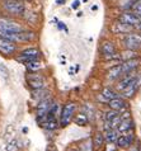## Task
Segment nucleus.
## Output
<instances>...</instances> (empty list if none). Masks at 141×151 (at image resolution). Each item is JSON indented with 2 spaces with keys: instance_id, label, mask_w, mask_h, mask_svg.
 <instances>
[{
  "instance_id": "nucleus-1",
  "label": "nucleus",
  "mask_w": 141,
  "mask_h": 151,
  "mask_svg": "<svg viewBox=\"0 0 141 151\" xmlns=\"http://www.w3.org/2000/svg\"><path fill=\"white\" fill-rule=\"evenodd\" d=\"M4 9L9 14L20 15L24 12V4L20 0H5L4 3Z\"/></svg>"
},
{
  "instance_id": "nucleus-2",
  "label": "nucleus",
  "mask_w": 141,
  "mask_h": 151,
  "mask_svg": "<svg viewBox=\"0 0 141 151\" xmlns=\"http://www.w3.org/2000/svg\"><path fill=\"white\" fill-rule=\"evenodd\" d=\"M75 104L74 103H68L65 104V107L63 108V112H61V119H60V123L63 127L68 126L70 122H71L73 117H74V113H75Z\"/></svg>"
},
{
  "instance_id": "nucleus-3",
  "label": "nucleus",
  "mask_w": 141,
  "mask_h": 151,
  "mask_svg": "<svg viewBox=\"0 0 141 151\" xmlns=\"http://www.w3.org/2000/svg\"><path fill=\"white\" fill-rule=\"evenodd\" d=\"M123 45L131 51L139 50L141 47V36L137 33H128L123 40Z\"/></svg>"
},
{
  "instance_id": "nucleus-4",
  "label": "nucleus",
  "mask_w": 141,
  "mask_h": 151,
  "mask_svg": "<svg viewBox=\"0 0 141 151\" xmlns=\"http://www.w3.org/2000/svg\"><path fill=\"white\" fill-rule=\"evenodd\" d=\"M40 57V51L37 48H28L20 52V55L17 57V61L22 62V64H27L28 61L37 60Z\"/></svg>"
},
{
  "instance_id": "nucleus-5",
  "label": "nucleus",
  "mask_w": 141,
  "mask_h": 151,
  "mask_svg": "<svg viewBox=\"0 0 141 151\" xmlns=\"http://www.w3.org/2000/svg\"><path fill=\"white\" fill-rule=\"evenodd\" d=\"M119 22L123 24H127L130 27H137L141 23V19L136 14L130 13V12H125L119 15Z\"/></svg>"
},
{
  "instance_id": "nucleus-6",
  "label": "nucleus",
  "mask_w": 141,
  "mask_h": 151,
  "mask_svg": "<svg viewBox=\"0 0 141 151\" xmlns=\"http://www.w3.org/2000/svg\"><path fill=\"white\" fill-rule=\"evenodd\" d=\"M0 31L1 32H8V33H17V32L23 31V29L18 23L13 22V20L0 19Z\"/></svg>"
},
{
  "instance_id": "nucleus-7",
  "label": "nucleus",
  "mask_w": 141,
  "mask_h": 151,
  "mask_svg": "<svg viewBox=\"0 0 141 151\" xmlns=\"http://www.w3.org/2000/svg\"><path fill=\"white\" fill-rule=\"evenodd\" d=\"M27 81L33 90L41 89V88L45 86V79H43V76H41L38 74H29L27 76Z\"/></svg>"
},
{
  "instance_id": "nucleus-8",
  "label": "nucleus",
  "mask_w": 141,
  "mask_h": 151,
  "mask_svg": "<svg viewBox=\"0 0 141 151\" xmlns=\"http://www.w3.org/2000/svg\"><path fill=\"white\" fill-rule=\"evenodd\" d=\"M15 48L17 47L13 42L0 36V52H3L4 55H10L15 51Z\"/></svg>"
},
{
  "instance_id": "nucleus-9",
  "label": "nucleus",
  "mask_w": 141,
  "mask_h": 151,
  "mask_svg": "<svg viewBox=\"0 0 141 151\" xmlns=\"http://www.w3.org/2000/svg\"><path fill=\"white\" fill-rule=\"evenodd\" d=\"M52 100L51 99H43V100H41V102L38 103V106H37V114H38V118L40 117H45L47 114V112L50 111V108L52 107Z\"/></svg>"
},
{
  "instance_id": "nucleus-10",
  "label": "nucleus",
  "mask_w": 141,
  "mask_h": 151,
  "mask_svg": "<svg viewBox=\"0 0 141 151\" xmlns=\"http://www.w3.org/2000/svg\"><path fill=\"white\" fill-rule=\"evenodd\" d=\"M139 64H140L139 58H130V60H127V61L123 62V64H121V69H122L123 75L132 73V71L139 66Z\"/></svg>"
},
{
  "instance_id": "nucleus-11",
  "label": "nucleus",
  "mask_w": 141,
  "mask_h": 151,
  "mask_svg": "<svg viewBox=\"0 0 141 151\" xmlns=\"http://www.w3.org/2000/svg\"><path fill=\"white\" fill-rule=\"evenodd\" d=\"M136 78H137V75H135V74H131V73L130 74H125L123 75V78L119 80L117 88L119 90H122V89H125L126 86L131 85V84H135L136 83Z\"/></svg>"
},
{
  "instance_id": "nucleus-12",
  "label": "nucleus",
  "mask_w": 141,
  "mask_h": 151,
  "mask_svg": "<svg viewBox=\"0 0 141 151\" xmlns=\"http://www.w3.org/2000/svg\"><path fill=\"white\" fill-rule=\"evenodd\" d=\"M101 52L107 58H109V57H117V55H116V47L111 43V42H103L102 46H101Z\"/></svg>"
},
{
  "instance_id": "nucleus-13",
  "label": "nucleus",
  "mask_w": 141,
  "mask_h": 151,
  "mask_svg": "<svg viewBox=\"0 0 141 151\" xmlns=\"http://www.w3.org/2000/svg\"><path fill=\"white\" fill-rule=\"evenodd\" d=\"M109 108L111 109H113V111H119V109H123V108L126 107V102L123 100L122 98H119V96H116V98L113 99H111L109 100Z\"/></svg>"
},
{
  "instance_id": "nucleus-14",
  "label": "nucleus",
  "mask_w": 141,
  "mask_h": 151,
  "mask_svg": "<svg viewBox=\"0 0 141 151\" xmlns=\"http://www.w3.org/2000/svg\"><path fill=\"white\" fill-rule=\"evenodd\" d=\"M134 128V121L131 118H125V119H121V122L117 126V129L119 132H127L130 129Z\"/></svg>"
},
{
  "instance_id": "nucleus-15",
  "label": "nucleus",
  "mask_w": 141,
  "mask_h": 151,
  "mask_svg": "<svg viewBox=\"0 0 141 151\" xmlns=\"http://www.w3.org/2000/svg\"><path fill=\"white\" fill-rule=\"evenodd\" d=\"M132 140H134L132 135H122V136H118L116 142H117L119 147H130V145L132 144Z\"/></svg>"
},
{
  "instance_id": "nucleus-16",
  "label": "nucleus",
  "mask_w": 141,
  "mask_h": 151,
  "mask_svg": "<svg viewBox=\"0 0 141 151\" xmlns=\"http://www.w3.org/2000/svg\"><path fill=\"white\" fill-rule=\"evenodd\" d=\"M122 76H123V73H122L121 65H117V66H114V68H112L108 73L109 80H117L118 78H122Z\"/></svg>"
},
{
  "instance_id": "nucleus-17",
  "label": "nucleus",
  "mask_w": 141,
  "mask_h": 151,
  "mask_svg": "<svg viewBox=\"0 0 141 151\" xmlns=\"http://www.w3.org/2000/svg\"><path fill=\"white\" fill-rule=\"evenodd\" d=\"M48 94L50 93L47 90H43V88H41V89H35V90H33L32 98L36 99V100H38V102H41V100L48 98Z\"/></svg>"
},
{
  "instance_id": "nucleus-18",
  "label": "nucleus",
  "mask_w": 141,
  "mask_h": 151,
  "mask_svg": "<svg viewBox=\"0 0 141 151\" xmlns=\"http://www.w3.org/2000/svg\"><path fill=\"white\" fill-rule=\"evenodd\" d=\"M137 85H136V83L135 84H131V85H128L126 86L125 89H122V95L123 96H126V98H132L134 96V94L136 93V90H137Z\"/></svg>"
},
{
  "instance_id": "nucleus-19",
  "label": "nucleus",
  "mask_w": 141,
  "mask_h": 151,
  "mask_svg": "<svg viewBox=\"0 0 141 151\" xmlns=\"http://www.w3.org/2000/svg\"><path fill=\"white\" fill-rule=\"evenodd\" d=\"M104 138L111 144H114L118 138V132L116 131L114 128H111V129H107L106 133H104Z\"/></svg>"
},
{
  "instance_id": "nucleus-20",
  "label": "nucleus",
  "mask_w": 141,
  "mask_h": 151,
  "mask_svg": "<svg viewBox=\"0 0 141 151\" xmlns=\"http://www.w3.org/2000/svg\"><path fill=\"white\" fill-rule=\"evenodd\" d=\"M27 69L29 70V71H38V70H41L43 68V64L41 61H38V60H32V61H28L27 62Z\"/></svg>"
},
{
  "instance_id": "nucleus-21",
  "label": "nucleus",
  "mask_w": 141,
  "mask_h": 151,
  "mask_svg": "<svg viewBox=\"0 0 141 151\" xmlns=\"http://www.w3.org/2000/svg\"><path fill=\"white\" fill-rule=\"evenodd\" d=\"M116 96H118V95L116 94L112 89H109V88H104L103 91H102V99L103 100H107V102H109L111 99L116 98Z\"/></svg>"
},
{
  "instance_id": "nucleus-22",
  "label": "nucleus",
  "mask_w": 141,
  "mask_h": 151,
  "mask_svg": "<svg viewBox=\"0 0 141 151\" xmlns=\"http://www.w3.org/2000/svg\"><path fill=\"white\" fill-rule=\"evenodd\" d=\"M73 118H74V122H75L78 126H80V127L88 124V117H86V114L80 113V114H76L75 117H73Z\"/></svg>"
},
{
  "instance_id": "nucleus-23",
  "label": "nucleus",
  "mask_w": 141,
  "mask_h": 151,
  "mask_svg": "<svg viewBox=\"0 0 141 151\" xmlns=\"http://www.w3.org/2000/svg\"><path fill=\"white\" fill-rule=\"evenodd\" d=\"M42 127L46 129H56L57 128V122L55 119H47L42 123Z\"/></svg>"
},
{
  "instance_id": "nucleus-24",
  "label": "nucleus",
  "mask_w": 141,
  "mask_h": 151,
  "mask_svg": "<svg viewBox=\"0 0 141 151\" xmlns=\"http://www.w3.org/2000/svg\"><path fill=\"white\" fill-rule=\"evenodd\" d=\"M119 122H121V118H119V116H117V117H116V118H113V119L107 121V129L116 128V127H117V126L119 124Z\"/></svg>"
},
{
  "instance_id": "nucleus-25",
  "label": "nucleus",
  "mask_w": 141,
  "mask_h": 151,
  "mask_svg": "<svg viewBox=\"0 0 141 151\" xmlns=\"http://www.w3.org/2000/svg\"><path fill=\"white\" fill-rule=\"evenodd\" d=\"M132 13L136 14L141 19V0H137L136 3H134V5H132Z\"/></svg>"
},
{
  "instance_id": "nucleus-26",
  "label": "nucleus",
  "mask_w": 141,
  "mask_h": 151,
  "mask_svg": "<svg viewBox=\"0 0 141 151\" xmlns=\"http://www.w3.org/2000/svg\"><path fill=\"white\" fill-rule=\"evenodd\" d=\"M103 141H104V136H103L102 133H97L94 137V145L97 146V147H101L103 145Z\"/></svg>"
},
{
  "instance_id": "nucleus-27",
  "label": "nucleus",
  "mask_w": 141,
  "mask_h": 151,
  "mask_svg": "<svg viewBox=\"0 0 141 151\" xmlns=\"http://www.w3.org/2000/svg\"><path fill=\"white\" fill-rule=\"evenodd\" d=\"M117 116H119V114H118V112L112 109V111H109V112H107V113H106V119H107V121L113 119V118H116Z\"/></svg>"
},
{
  "instance_id": "nucleus-28",
  "label": "nucleus",
  "mask_w": 141,
  "mask_h": 151,
  "mask_svg": "<svg viewBox=\"0 0 141 151\" xmlns=\"http://www.w3.org/2000/svg\"><path fill=\"white\" fill-rule=\"evenodd\" d=\"M15 146H17V140H13L9 145L6 146V151H12V150H14V149H15Z\"/></svg>"
},
{
  "instance_id": "nucleus-29",
  "label": "nucleus",
  "mask_w": 141,
  "mask_h": 151,
  "mask_svg": "<svg viewBox=\"0 0 141 151\" xmlns=\"http://www.w3.org/2000/svg\"><path fill=\"white\" fill-rule=\"evenodd\" d=\"M79 5H80V1H79V0H75V1L73 3L71 8H73V9H78V8H79Z\"/></svg>"
},
{
  "instance_id": "nucleus-30",
  "label": "nucleus",
  "mask_w": 141,
  "mask_h": 151,
  "mask_svg": "<svg viewBox=\"0 0 141 151\" xmlns=\"http://www.w3.org/2000/svg\"><path fill=\"white\" fill-rule=\"evenodd\" d=\"M136 85H137V86H141V75H139V76L136 78Z\"/></svg>"
},
{
  "instance_id": "nucleus-31",
  "label": "nucleus",
  "mask_w": 141,
  "mask_h": 151,
  "mask_svg": "<svg viewBox=\"0 0 141 151\" xmlns=\"http://www.w3.org/2000/svg\"><path fill=\"white\" fill-rule=\"evenodd\" d=\"M56 4L57 5H63V4H65V0H56Z\"/></svg>"
},
{
  "instance_id": "nucleus-32",
  "label": "nucleus",
  "mask_w": 141,
  "mask_h": 151,
  "mask_svg": "<svg viewBox=\"0 0 141 151\" xmlns=\"http://www.w3.org/2000/svg\"><path fill=\"white\" fill-rule=\"evenodd\" d=\"M130 151H140V149L137 147V146H135V147H132V149H131Z\"/></svg>"
},
{
  "instance_id": "nucleus-33",
  "label": "nucleus",
  "mask_w": 141,
  "mask_h": 151,
  "mask_svg": "<svg viewBox=\"0 0 141 151\" xmlns=\"http://www.w3.org/2000/svg\"><path fill=\"white\" fill-rule=\"evenodd\" d=\"M98 9V6L97 5H94V6H92V10H97Z\"/></svg>"
},
{
  "instance_id": "nucleus-34",
  "label": "nucleus",
  "mask_w": 141,
  "mask_h": 151,
  "mask_svg": "<svg viewBox=\"0 0 141 151\" xmlns=\"http://www.w3.org/2000/svg\"><path fill=\"white\" fill-rule=\"evenodd\" d=\"M137 28L140 29V33H141V23H140V24H139V26H137Z\"/></svg>"
}]
</instances>
